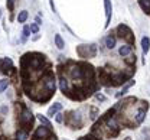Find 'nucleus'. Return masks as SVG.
<instances>
[{
	"instance_id": "nucleus-1",
	"label": "nucleus",
	"mask_w": 150,
	"mask_h": 140,
	"mask_svg": "<svg viewBox=\"0 0 150 140\" xmlns=\"http://www.w3.org/2000/svg\"><path fill=\"white\" fill-rule=\"evenodd\" d=\"M118 32H120V36L121 38H124V39H127L129 42H133V36H131V30L127 28V26H124V25H121V26H118V29H117Z\"/></svg>"
},
{
	"instance_id": "nucleus-2",
	"label": "nucleus",
	"mask_w": 150,
	"mask_h": 140,
	"mask_svg": "<svg viewBox=\"0 0 150 140\" xmlns=\"http://www.w3.org/2000/svg\"><path fill=\"white\" fill-rule=\"evenodd\" d=\"M51 136V132H49V127L46 126V127H39L36 130V133H35V137L36 139H46V137H49Z\"/></svg>"
},
{
	"instance_id": "nucleus-3",
	"label": "nucleus",
	"mask_w": 150,
	"mask_h": 140,
	"mask_svg": "<svg viewBox=\"0 0 150 140\" xmlns=\"http://www.w3.org/2000/svg\"><path fill=\"white\" fill-rule=\"evenodd\" d=\"M69 75H71V78H72V80H81L84 74H82L81 66H79V65H76V66H74V68H71Z\"/></svg>"
},
{
	"instance_id": "nucleus-4",
	"label": "nucleus",
	"mask_w": 150,
	"mask_h": 140,
	"mask_svg": "<svg viewBox=\"0 0 150 140\" xmlns=\"http://www.w3.org/2000/svg\"><path fill=\"white\" fill-rule=\"evenodd\" d=\"M19 121H20V123H32V113L25 108L23 113H22V116L19 117Z\"/></svg>"
},
{
	"instance_id": "nucleus-5",
	"label": "nucleus",
	"mask_w": 150,
	"mask_h": 140,
	"mask_svg": "<svg viewBox=\"0 0 150 140\" xmlns=\"http://www.w3.org/2000/svg\"><path fill=\"white\" fill-rule=\"evenodd\" d=\"M7 66L9 68H12V61L7 59V58H4V59L0 61V72H3V74H7Z\"/></svg>"
},
{
	"instance_id": "nucleus-6",
	"label": "nucleus",
	"mask_w": 150,
	"mask_h": 140,
	"mask_svg": "<svg viewBox=\"0 0 150 140\" xmlns=\"http://www.w3.org/2000/svg\"><path fill=\"white\" fill-rule=\"evenodd\" d=\"M104 6H105V16H107V23H105V26H108L110 25V18H111V1L110 0H104Z\"/></svg>"
},
{
	"instance_id": "nucleus-7",
	"label": "nucleus",
	"mask_w": 150,
	"mask_h": 140,
	"mask_svg": "<svg viewBox=\"0 0 150 140\" xmlns=\"http://www.w3.org/2000/svg\"><path fill=\"white\" fill-rule=\"evenodd\" d=\"M61 108H62V105H61L59 103H55L54 105H51V107H49V110H48V116H49V117H54Z\"/></svg>"
},
{
	"instance_id": "nucleus-8",
	"label": "nucleus",
	"mask_w": 150,
	"mask_h": 140,
	"mask_svg": "<svg viewBox=\"0 0 150 140\" xmlns=\"http://www.w3.org/2000/svg\"><path fill=\"white\" fill-rule=\"evenodd\" d=\"M118 54H120L121 57H127V55H130L131 54V46L130 45H123V46H120Z\"/></svg>"
},
{
	"instance_id": "nucleus-9",
	"label": "nucleus",
	"mask_w": 150,
	"mask_h": 140,
	"mask_svg": "<svg viewBox=\"0 0 150 140\" xmlns=\"http://www.w3.org/2000/svg\"><path fill=\"white\" fill-rule=\"evenodd\" d=\"M142 49H143V54H144V55L149 52V49H150V39L147 38V36H144V38L142 39Z\"/></svg>"
},
{
	"instance_id": "nucleus-10",
	"label": "nucleus",
	"mask_w": 150,
	"mask_h": 140,
	"mask_svg": "<svg viewBox=\"0 0 150 140\" xmlns=\"http://www.w3.org/2000/svg\"><path fill=\"white\" fill-rule=\"evenodd\" d=\"M105 46H107L108 49H112V48L115 46V38L111 36V35L107 36V38H105Z\"/></svg>"
},
{
	"instance_id": "nucleus-11",
	"label": "nucleus",
	"mask_w": 150,
	"mask_h": 140,
	"mask_svg": "<svg viewBox=\"0 0 150 140\" xmlns=\"http://www.w3.org/2000/svg\"><path fill=\"white\" fill-rule=\"evenodd\" d=\"M139 3L146 13H150V0H139Z\"/></svg>"
},
{
	"instance_id": "nucleus-12",
	"label": "nucleus",
	"mask_w": 150,
	"mask_h": 140,
	"mask_svg": "<svg viewBox=\"0 0 150 140\" xmlns=\"http://www.w3.org/2000/svg\"><path fill=\"white\" fill-rule=\"evenodd\" d=\"M59 84H61V90H62L64 93H68V91H69V82H68V80H65V78H61Z\"/></svg>"
},
{
	"instance_id": "nucleus-13",
	"label": "nucleus",
	"mask_w": 150,
	"mask_h": 140,
	"mask_svg": "<svg viewBox=\"0 0 150 140\" xmlns=\"http://www.w3.org/2000/svg\"><path fill=\"white\" fill-rule=\"evenodd\" d=\"M131 85H134V81H133V80H131L130 82H127V84H126V85L123 87V90H121V93H118V94H117V97H121V95H124V94H126V93L129 91V88H130Z\"/></svg>"
},
{
	"instance_id": "nucleus-14",
	"label": "nucleus",
	"mask_w": 150,
	"mask_h": 140,
	"mask_svg": "<svg viewBox=\"0 0 150 140\" xmlns=\"http://www.w3.org/2000/svg\"><path fill=\"white\" fill-rule=\"evenodd\" d=\"M144 116H146L144 110H139V111L136 113V123H142V121L144 120Z\"/></svg>"
},
{
	"instance_id": "nucleus-15",
	"label": "nucleus",
	"mask_w": 150,
	"mask_h": 140,
	"mask_svg": "<svg viewBox=\"0 0 150 140\" xmlns=\"http://www.w3.org/2000/svg\"><path fill=\"white\" fill-rule=\"evenodd\" d=\"M28 16H29V15H28V12H26V10L20 12V13L18 15V20H19V23H25V22H26V19H28Z\"/></svg>"
},
{
	"instance_id": "nucleus-16",
	"label": "nucleus",
	"mask_w": 150,
	"mask_h": 140,
	"mask_svg": "<svg viewBox=\"0 0 150 140\" xmlns=\"http://www.w3.org/2000/svg\"><path fill=\"white\" fill-rule=\"evenodd\" d=\"M55 43H56V46H58L59 49H64V46H65L64 40H62V38H61V35H55Z\"/></svg>"
},
{
	"instance_id": "nucleus-17",
	"label": "nucleus",
	"mask_w": 150,
	"mask_h": 140,
	"mask_svg": "<svg viewBox=\"0 0 150 140\" xmlns=\"http://www.w3.org/2000/svg\"><path fill=\"white\" fill-rule=\"evenodd\" d=\"M7 85H9V81L7 80H0V93H3L7 88Z\"/></svg>"
},
{
	"instance_id": "nucleus-18",
	"label": "nucleus",
	"mask_w": 150,
	"mask_h": 140,
	"mask_svg": "<svg viewBox=\"0 0 150 140\" xmlns=\"http://www.w3.org/2000/svg\"><path fill=\"white\" fill-rule=\"evenodd\" d=\"M28 139V133L25 130H20L18 132V140H26Z\"/></svg>"
},
{
	"instance_id": "nucleus-19",
	"label": "nucleus",
	"mask_w": 150,
	"mask_h": 140,
	"mask_svg": "<svg viewBox=\"0 0 150 140\" xmlns=\"http://www.w3.org/2000/svg\"><path fill=\"white\" fill-rule=\"evenodd\" d=\"M38 119H39V120L42 121L43 124H46L48 127H51V123L48 121V119H46V117H43V116H40V114H39V116H38Z\"/></svg>"
},
{
	"instance_id": "nucleus-20",
	"label": "nucleus",
	"mask_w": 150,
	"mask_h": 140,
	"mask_svg": "<svg viewBox=\"0 0 150 140\" xmlns=\"http://www.w3.org/2000/svg\"><path fill=\"white\" fill-rule=\"evenodd\" d=\"M29 29H30V32H32V33H38V32H39V26H38V23L30 25V28H29Z\"/></svg>"
},
{
	"instance_id": "nucleus-21",
	"label": "nucleus",
	"mask_w": 150,
	"mask_h": 140,
	"mask_svg": "<svg viewBox=\"0 0 150 140\" xmlns=\"http://www.w3.org/2000/svg\"><path fill=\"white\" fill-rule=\"evenodd\" d=\"M29 33H30V29H29V26H25V29H23V40L29 36Z\"/></svg>"
},
{
	"instance_id": "nucleus-22",
	"label": "nucleus",
	"mask_w": 150,
	"mask_h": 140,
	"mask_svg": "<svg viewBox=\"0 0 150 140\" xmlns=\"http://www.w3.org/2000/svg\"><path fill=\"white\" fill-rule=\"evenodd\" d=\"M13 4H15V0H7V6H9V10L10 12L13 10Z\"/></svg>"
},
{
	"instance_id": "nucleus-23",
	"label": "nucleus",
	"mask_w": 150,
	"mask_h": 140,
	"mask_svg": "<svg viewBox=\"0 0 150 140\" xmlns=\"http://www.w3.org/2000/svg\"><path fill=\"white\" fill-rule=\"evenodd\" d=\"M56 121H58V123L62 121V114H56Z\"/></svg>"
},
{
	"instance_id": "nucleus-24",
	"label": "nucleus",
	"mask_w": 150,
	"mask_h": 140,
	"mask_svg": "<svg viewBox=\"0 0 150 140\" xmlns=\"http://www.w3.org/2000/svg\"><path fill=\"white\" fill-rule=\"evenodd\" d=\"M97 98H98L100 101H104V100H105V97H104V95H100V94H97Z\"/></svg>"
},
{
	"instance_id": "nucleus-25",
	"label": "nucleus",
	"mask_w": 150,
	"mask_h": 140,
	"mask_svg": "<svg viewBox=\"0 0 150 140\" xmlns=\"http://www.w3.org/2000/svg\"><path fill=\"white\" fill-rule=\"evenodd\" d=\"M51 7H52L54 12H56V9H55V6H54V1H52V0H51Z\"/></svg>"
},
{
	"instance_id": "nucleus-26",
	"label": "nucleus",
	"mask_w": 150,
	"mask_h": 140,
	"mask_svg": "<svg viewBox=\"0 0 150 140\" xmlns=\"http://www.w3.org/2000/svg\"><path fill=\"white\" fill-rule=\"evenodd\" d=\"M36 23H38V25H40V18H39V16L36 18Z\"/></svg>"
},
{
	"instance_id": "nucleus-27",
	"label": "nucleus",
	"mask_w": 150,
	"mask_h": 140,
	"mask_svg": "<svg viewBox=\"0 0 150 140\" xmlns=\"http://www.w3.org/2000/svg\"><path fill=\"white\" fill-rule=\"evenodd\" d=\"M0 18H1V9H0Z\"/></svg>"
}]
</instances>
